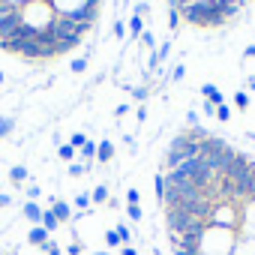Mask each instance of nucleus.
Listing matches in <instances>:
<instances>
[{"label":"nucleus","instance_id":"36","mask_svg":"<svg viewBox=\"0 0 255 255\" xmlns=\"http://www.w3.org/2000/svg\"><path fill=\"white\" fill-rule=\"evenodd\" d=\"M204 114H207V117H216V105H210V102H204Z\"/></svg>","mask_w":255,"mask_h":255},{"label":"nucleus","instance_id":"9","mask_svg":"<svg viewBox=\"0 0 255 255\" xmlns=\"http://www.w3.org/2000/svg\"><path fill=\"white\" fill-rule=\"evenodd\" d=\"M27 240H30V243H33V246H39V249H42V246H45V243H48V231H45V228H42V225H36V228H33V231H30V234H27Z\"/></svg>","mask_w":255,"mask_h":255},{"label":"nucleus","instance_id":"13","mask_svg":"<svg viewBox=\"0 0 255 255\" xmlns=\"http://www.w3.org/2000/svg\"><path fill=\"white\" fill-rule=\"evenodd\" d=\"M234 108H240V111L249 108V93H246V90H237V93H234Z\"/></svg>","mask_w":255,"mask_h":255},{"label":"nucleus","instance_id":"31","mask_svg":"<svg viewBox=\"0 0 255 255\" xmlns=\"http://www.w3.org/2000/svg\"><path fill=\"white\" fill-rule=\"evenodd\" d=\"M126 201H129V204H138V201H141V192H138V189H129V192H126Z\"/></svg>","mask_w":255,"mask_h":255},{"label":"nucleus","instance_id":"20","mask_svg":"<svg viewBox=\"0 0 255 255\" xmlns=\"http://www.w3.org/2000/svg\"><path fill=\"white\" fill-rule=\"evenodd\" d=\"M153 186H156V198L162 201V195H165V174H156V180H153Z\"/></svg>","mask_w":255,"mask_h":255},{"label":"nucleus","instance_id":"27","mask_svg":"<svg viewBox=\"0 0 255 255\" xmlns=\"http://www.w3.org/2000/svg\"><path fill=\"white\" fill-rule=\"evenodd\" d=\"M177 21H180V12H177V9H168V27H171V30L177 27Z\"/></svg>","mask_w":255,"mask_h":255},{"label":"nucleus","instance_id":"28","mask_svg":"<svg viewBox=\"0 0 255 255\" xmlns=\"http://www.w3.org/2000/svg\"><path fill=\"white\" fill-rule=\"evenodd\" d=\"M132 99H135V102H144V99H147V87H135V90H132Z\"/></svg>","mask_w":255,"mask_h":255},{"label":"nucleus","instance_id":"29","mask_svg":"<svg viewBox=\"0 0 255 255\" xmlns=\"http://www.w3.org/2000/svg\"><path fill=\"white\" fill-rule=\"evenodd\" d=\"M84 171H87V165H78V162H72V165H69V174H72V177H81Z\"/></svg>","mask_w":255,"mask_h":255},{"label":"nucleus","instance_id":"26","mask_svg":"<svg viewBox=\"0 0 255 255\" xmlns=\"http://www.w3.org/2000/svg\"><path fill=\"white\" fill-rule=\"evenodd\" d=\"M9 12H15V6L9 3V0H0V18H3V15H9Z\"/></svg>","mask_w":255,"mask_h":255},{"label":"nucleus","instance_id":"21","mask_svg":"<svg viewBox=\"0 0 255 255\" xmlns=\"http://www.w3.org/2000/svg\"><path fill=\"white\" fill-rule=\"evenodd\" d=\"M69 69H72V72H84V69H87V57H75V60L69 63Z\"/></svg>","mask_w":255,"mask_h":255},{"label":"nucleus","instance_id":"14","mask_svg":"<svg viewBox=\"0 0 255 255\" xmlns=\"http://www.w3.org/2000/svg\"><path fill=\"white\" fill-rule=\"evenodd\" d=\"M9 177H12V183H24V180H27V168H24V165H15V168L9 171Z\"/></svg>","mask_w":255,"mask_h":255},{"label":"nucleus","instance_id":"45","mask_svg":"<svg viewBox=\"0 0 255 255\" xmlns=\"http://www.w3.org/2000/svg\"><path fill=\"white\" fill-rule=\"evenodd\" d=\"M0 255H12V252H0Z\"/></svg>","mask_w":255,"mask_h":255},{"label":"nucleus","instance_id":"41","mask_svg":"<svg viewBox=\"0 0 255 255\" xmlns=\"http://www.w3.org/2000/svg\"><path fill=\"white\" fill-rule=\"evenodd\" d=\"M243 57H255V45H249V48L243 51Z\"/></svg>","mask_w":255,"mask_h":255},{"label":"nucleus","instance_id":"5","mask_svg":"<svg viewBox=\"0 0 255 255\" xmlns=\"http://www.w3.org/2000/svg\"><path fill=\"white\" fill-rule=\"evenodd\" d=\"M201 93H204V99H207L210 105H216V108H219V105H225V96H222V90H219L216 84H204V87H201Z\"/></svg>","mask_w":255,"mask_h":255},{"label":"nucleus","instance_id":"39","mask_svg":"<svg viewBox=\"0 0 255 255\" xmlns=\"http://www.w3.org/2000/svg\"><path fill=\"white\" fill-rule=\"evenodd\" d=\"M120 255H138V252H135L132 246H120Z\"/></svg>","mask_w":255,"mask_h":255},{"label":"nucleus","instance_id":"19","mask_svg":"<svg viewBox=\"0 0 255 255\" xmlns=\"http://www.w3.org/2000/svg\"><path fill=\"white\" fill-rule=\"evenodd\" d=\"M57 153H60V159L72 162V156H75V147H69V144H60V147H57Z\"/></svg>","mask_w":255,"mask_h":255},{"label":"nucleus","instance_id":"15","mask_svg":"<svg viewBox=\"0 0 255 255\" xmlns=\"http://www.w3.org/2000/svg\"><path fill=\"white\" fill-rule=\"evenodd\" d=\"M126 213H129V219H132V222H141V219H144L141 204H129V207H126Z\"/></svg>","mask_w":255,"mask_h":255},{"label":"nucleus","instance_id":"42","mask_svg":"<svg viewBox=\"0 0 255 255\" xmlns=\"http://www.w3.org/2000/svg\"><path fill=\"white\" fill-rule=\"evenodd\" d=\"M246 87H249V90H255V75H249V78H246Z\"/></svg>","mask_w":255,"mask_h":255},{"label":"nucleus","instance_id":"34","mask_svg":"<svg viewBox=\"0 0 255 255\" xmlns=\"http://www.w3.org/2000/svg\"><path fill=\"white\" fill-rule=\"evenodd\" d=\"M114 36H120V39L126 36V24H123V21H117V24H114Z\"/></svg>","mask_w":255,"mask_h":255},{"label":"nucleus","instance_id":"17","mask_svg":"<svg viewBox=\"0 0 255 255\" xmlns=\"http://www.w3.org/2000/svg\"><path fill=\"white\" fill-rule=\"evenodd\" d=\"M90 201H96V204H102V201H108V189H105V186H96V189L90 192Z\"/></svg>","mask_w":255,"mask_h":255},{"label":"nucleus","instance_id":"1","mask_svg":"<svg viewBox=\"0 0 255 255\" xmlns=\"http://www.w3.org/2000/svg\"><path fill=\"white\" fill-rule=\"evenodd\" d=\"M198 156H201V144L192 141V138H186V135H177V138L168 144V153H165L162 165H165L168 171H174V168H180L183 162L198 159Z\"/></svg>","mask_w":255,"mask_h":255},{"label":"nucleus","instance_id":"33","mask_svg":"<svg viewBox=\"0 0 255 255\" xmlns=\"http://www.w3.org/2000/svg\"><path fill=\"white\" fill-rule=\"evenodd\" d=\"M183 75H186V69H183V66H174V72H171V81H183Z\"/></svg>","mask_w":255,"mask_h":255},{"label":"nucleus","instance_id":"25","mask_svg":"<svg viewBox=\"0 0 255 255\" xmlns=\"http://www.w3.org/2000/svg\"><path fill=\"white\" fill-rule=\"evenodd\" d=\"M168 54H171V42H162V45H159V51H156V60H165Z\"/></svg>","mask_w":255,"mask_h":255},{"label":"nucleus","instance_id":"35","mask_svg":"<svg viewBox=\"0 0 255 255\" xmlns=\"http://www.w3.org/2000/svg\"><path fill=\"white\" fill-rule=\"evenodd\" d=\"M186 120H189V126H195V123H198V111H195V108H189V114H186Z\"/></svg>","mask_w":255,"mask_h":255},{"label":"nucleus","instance_id":"6","mask_svg":"<svg viewBox=\"0 0 255 255\" xmlns=\"http://www.w3.org/2000/svg\"><path fill=\"white\" fill-rule=\"evenodd\" d=\"M96 159H99L102 165L111 162V159H114V144H111V141H99V144H96Z\"/></svg>","mask_w":255,"mask_h":255},{"label":"nucleus","instance_id":"4","mask_svg":"<svg viewBox=\"0 0 255 255\" xmlns=\"http://www.w3.org/2000/svg\"><path fill=\"white\" fill-rule=\"evenodd\" d=\"M78 45H81V36H60L57 45H54V57H57V54H66V51H72V48H78Z\"/></svg>","mask_w":255,"mask_h":255},{"label":"nucleus","instance_id":"40","mask_svg":"<svg viewBox=\"0 0 255 255\" xmlns=\"http://www.w3.org/2000/svg\"><path fill=\"white\" fill-rule=\"evenodd\" d=\"M81 252V243H69V255H78Z\"/></svg>","mask_w":255,"mask_h":255},{"label":"nucleus","instance_id":"8","mask_svg":"<svg viewBox=\"0 0 255 255\" xmlns=\"http://www.w3.org/2000/svg\"><path fill=\"white\" fill-rule=\"evenodd\" d=\"M24 219H30V222L39 225V222H42V207H39L36 201H27V204H24Z\"/></svg>","mask_w":255,"mask_h":255},{"label":"nucleus","instance_id":"12","mask_svg":"<svg viewBox=\"0 0 255 255\" xmlns=\"http://www.w3.org/2000/svg\"><path fill=\"white\" fill-rule=\"evenodd\" d=\"M12 129H15V120L12 117H0V138H6Z\"/></svg>","mask_w":255,"mask_h":255},{"label":"nucleus","instance_id":"2","mask_svg":"<svg viewBox=\"0 0 255 255\" xmlns=\"http://www.w3.org/2000/svg\"><path fill=\"white\" fill-rule=\"evenodd\" d=\"M180 15L189 21V24H198V27H207V15H210V6L204 3V0H198V3H189L180 9Z\"/></svg>","mask_w":255,"mask_h":255},{"label":"nucleus","instance_id":"23","mask_svg":"<svg viewBox=\"0 0 255 255\" xmlns=\"http://www.w3.org/2000/svg\"><path fill=\"white\" fill-rule=\"evenodd\" d=\"M81 156H84V159H93V156H96V144H93V141H87V144L81 147Z\"/></svg>","mask_w":255,"mask_h":255},{"label":"nucleus","instance_id":"44","mask_svg":"<svg viewBox=\"0 0 255 255\" xmlns=\"http://www.w3.org/2000/svg\"><path fill=\"white\" fill-rule=\"evenodd\" d=\"M96 255H111V252H96Z\"/></svg>","mask_w":255,"mask_h":255},{"label":"nucleus","instance_id":"24","mask_svg":"<svg viewBox=\"0 0 255 255\" xmlns=\"http://www.w3.org/2000/svg\"><path fill=\"white\" fill-rule=\"evenodd\" d=\"M138 39H141V45H147V48H153V45H156V39H153V33H150V30H144Z\"/></svg>","mask_w":255,"mask_h":255},{"label":"nucleus","instance_id":"16","mask_svg":"<svg viewBox=\"0 0 255 255\" xmlns=\"http://www.w3.org/2000/svg\"><path fill=\"white\" fill-rule=\"evenodd\" d=\"M87 144V135L84 132H72V138H69V147H75V150H81Z\"/></svg>","mask_w":255,"mask_h":255},{"label":"nucleus","instance_id":"38","mask_svg":"<svg viewBox=\"0 0 255 255\" xmlns=\"http://www.w3.org/2000/svg\"><path fill=\"white\" fill-rule=\"evenodd\" d=\"M27 195H30V198H39V195H42V189H39V186H30V189H27Z\"/></svg>","mask_w":255,"mask_h":255},{"label":"nucleus","instance_id":"7","mask_svg":"<svg viewBox=\"0 0 255 255\" xmlns=\"http://www.w3.org/2000/svg\"><path fill=\"white\" fill-rule=\"evenodd\" d=\"M51 210H54L57 222H69V219H72V207H69L66 201H54V204H51Z\"/></svg>","mask_w":255,"mask_h":255},{"label":"nucleus","instance_id":"30","mask_svg":"<svg viewBox=\"0 0 255 255\" xmlns=\"http://www.w3.org/2000/svg\"><path fill=\"white\" fill-rule=\"evenodd\" d=\"M105 243H108L111 249H114V246H120V237H117V231H108V234H105Z\"/></svg>","mask_w":255,"mask_h":255},{"label":"nucleus","instance_id":"22","mask_svg":"<svg viewBox=\"0 0 255 255\" xmlns=\"http://www.w3.org/2000/svg\"><path fill=\"white\" fill-rule=\"evenodd\" d=\"M216 117H219L222 123H228V120H231V108H228V105H219V108H216Z\"/></svg>","mask_w":255,"mask_h":255},{"label":"nucleus","instance_id":"18","mask_svg":"<svg viewBox=\"0 0 255 255\" xmlns=\"http://www.w3.org/2000/svg\"><path fill=\"white\" fill-rule=\"evenodd\" d=\"M114 231H117V237H120V243H123V246H129V240H132V234H129V228H126V225H117Z\"/></svg>","mask_w":255,"mask_h":255},{"label":"nucleus","instance_id":"11","mask_svg":"<svg viewBox=\"0 0 255 255\" xmlns=\"http://www.w3.org/2000/svg\"><path fill=\"white\" fill-rule=\"evenodd\" d=\"M129 33H132L135 39L144 33V21H141V15H132V18H129Z\"/></svg>","mask_w":255,"mask_h":255},{"label":"nucleus","instance_id":"37","mask_svg":"<svg viewBox=\"0 0 255 255\" xmlns=\"http://www.w3.org/2000/svg\"><path fill=\"white\" fill-rule=\"evenodd\" d=\"M75 204H78V207H87V204H90V195H78Z\"/></svg>","mask_w":255,"mask_h":255},{"label":"nucleus","instance_id":"32","mask_svg":"<svg viewBox=\"0 0 255 255\" xmlns=\"http://www.w3.org/2000/svg\"><path fill=\"white\" fill-rule=\"evenodd\" d=\"M42 249H45V252H48V255H60V246H57V243H54V240H48V243H45V246H42Z\"/></svg>","mask_w":255,"mask_h":255},{"label":"nucleus","instance_id":"3","mask_svg":"<svg viewBox=\"0 0 255 255\" xmlns=\"http://www.w3.org/2000/svg\"><path fill=\"white\" fill-rule=\"evenodd\" d=\"M21 9H15V12H9V15H3L0 18V39H12L15 36V30L21 27Z\"/></svg>","mask_w":255,"mask_h":255},{"label":"nucleus","instance_id":"10","mask_svg":"<svg viewBox=\"0 0 255 255\" xmlns=\"http://www.w3.org/2000/svg\"><path fill=\"white\" fill-rule=\"evenodd\" d=\"M39 225H42V228H45V231H48V234H51V231H54V228H57V225H60V222H57V216H54V210H51V207H48V210H42V222H39Z\"/></svg>","mask_w":255,"mask_h":255},{"label":"nucleus","instance_id":"43","mask_svg":"<svg viewBox=\"0 0 255 255\" xmlns=\"http://www.w3.org/2000/svg\"><path fill=\"white\" fill-rule=\"evenodd\" d=\"M9 201H12V198H9V195H0V207H6V204H9Z\"/></svg>","mask_w":255,"mask_h":255}]
</instances>
